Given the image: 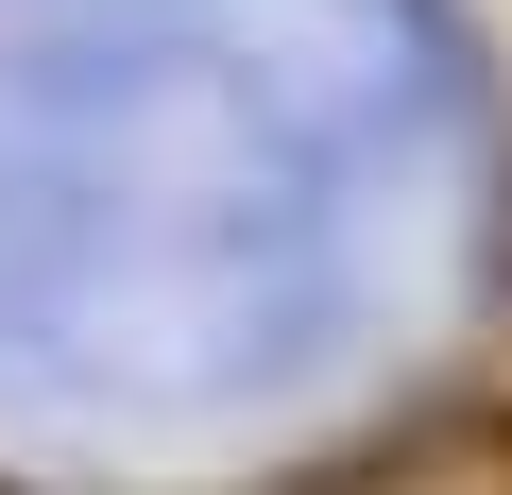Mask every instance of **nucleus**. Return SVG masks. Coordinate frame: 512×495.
<instances>
[{"mask_svg":"<svg viewBox=\"0 0 512 495\" xmlns=\"http://www.w3.org/2000/svg\"><path fill=\"white\" fill-rule=\"evenodd\" d=\"M274 495H512V410H393Z\"/></svg>","mask_w":512,"mask_h":495,"instance_id":"f257e3e1","label":"nucleus"}]
</instances>
